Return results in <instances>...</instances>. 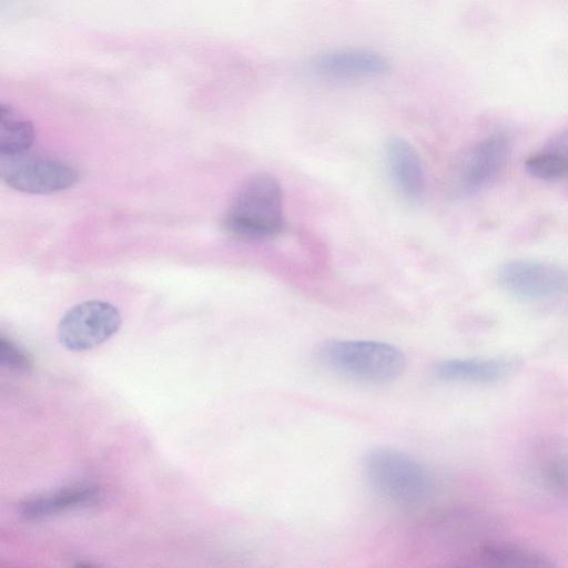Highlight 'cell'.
Returning <instances> with one entry per match:
<instances>
[{"label": "cell", "mask_w": 568, "mask_h": 568, "mask_svg": "<svg viewBox=\"0 0 568 568\" xmlns=\"http://www.w3.org/2000/svg\"><path fill=\"white\" fill-rule=\"evenodd\" d=\"M362 466L371 489L396 507L418 508L432 494L433 478L426 466L399 449L373 447L365 453Z\"/></svg>", "instance_id": "obj_1"}, {"label": "cell", "mask_w": 568, "mask_h": 568, "mask_svg": "<svg viewBox=\"0 0 568 568\" xmlns=\"http://www.w3.org/2000/svg\"><path fill=\"white\" fill-rule=\"evenodd\" d=\"M317 357L334 374L374 386L396 381L407 364L399 348L378 341H326L318 347Z\"/></svg>", "instance_id": "obj_2"}, {"label": "cell", "mask_w": 568, "mask_h": 568, "mask_svg": "<svg viewBox=\"0 0 568 568\" xmlns=\"http://www.w3.org/2000/svg\"><path fill=\"white\" fill-rule=\"evenodd\" d=\"M223 224L231 235L247 241L278 234L284 227V199L278 181L267 173L245 180L236 191Z\"/></svg>", "instance_id": "obj_3"}, {"label": "cell", "mask_w": 568, "mask_h": 568, "mask_svg": "<svg viewBox=\"0 0 568 568\" xmlns=\"http://www.w3.org/2000/svg\"><path fill=\"white\" fill-rule=\"evenodd\" d=\"M121 326V314L111 303L91 300L71 307L61 317L57 335L72 352L92 349L111 338Z\"/></svg>", "instance_id": "obj_4"}, {"label": "cell", "mask_w": 568, "mask_h": 568, "mask_svg": "<svg viewBox=\"0 0 568 568\" xmlns=\"http://www.w3.org/2000/svg\"><path fill=\"white\" fill-rule=\"evenodd\" d=\"M1 178L16 191L29 194H50L73 186L78 171L68 163L43 156L1 158Z\"/></svg>", "instance_id": "obj_5"}, {"label": "cell", "mask_w": 568, "mask_h": 568, "mask_svg": "<svg viewBox=\"0 0 568 568\" xmlns=\"http://www.w3.org/2000/svg\"><path fill=\"white\" fill-rule=\"evenodd\" d=\"M497 278L507 293L526 301L549 300L568 293V270L550 262L514 260L501 265Z\"/></svg>", "instance_id": "obj_6"}, {"label": "cell", "mask_w": 568, "mask_h": 568, "mask_svg": "<svg viewBox=\"0 0 568 568\" xmlns=\"http://www.w3.org/2000/svg\"><path fill=\"white\" fill-rule=\"evenodd\" d=\"M509 148L508 138L503 133H493L477 142L458 170V191L469 195L485 189L505 165Z\"/></svg>", "instance_id": "obj_7"}, {"label": "cell", "mask_w": 568, "mask_h": 568, "mask_svg": "<svg viewBox=\"0 0 568 568\" xmlns=\"http://www.w3.org/2000/svg\"><path fill=\"white\" fill-rule=\"evenodd\" d=\"M312 70L332 81H353L376 78L389 70L388 60L368 49H336L317 55Z\"/></svg>", "instance_id": "obj_8"}, {"label": "cell", "mask_w": 568, "mask_h": 568, "mask_svg": "<svg viewBox=\"0 0 568 568\" xmlns=\"http://www.w3.org/2000/svg\"><path fill=\"white\" fill-rule=\"evenodd\" d=\"M515 363L505 358H450L437 362L433 375L447 383L490 384L505 379Z\"/></svg>", "instance_id": "obj_9"}, {"label": "cell", "mask_w": 568, "mask_h": 568, "mask_svg": "<svg viewBox=\"0 0 568 568\" xmlns=\"http://www.w3.org/2000/svg\"><path fill=\"white\" fill-rule=\"evenodd\" d=\"M389 174L398 191L409 200H418L425 191V172L416 150L404 139L393 138L386 145Z\"/></svg>", "instance_id": "obj_10"}, {"label": "cell", "mask_w": 568, "mask_h": 568, "mask_svg": "<svg viewBox=\"0 0 568 568\" xmlns=\"http://www.w3.org/2000/svg\"><path fill=\"white\" fill-rule=\"evenodd\" d=\"M98 498V490L88 485L63 487L20 504V514L29 520L43 519L70 509L88 506Z\"/></svg>", "instance_id": "obj_11"}, {"label": "cell", "mask_w": 568, "mask_h": 568, "mask_svg": "<svg viewBox=\"0 0 568 568\" xmlns=\"http://www.w3.org/2000/svg\"><path fill=\"white\" fill-rule=\"evenodd\" d=\"M36 140V130L30 120L12 105L0 106V154L11 158L24 154Z\"/></svg>", "instance_id": "obj_12"}, {"label": "cell", "mask_w": 568, "mask_h": 568, "mask_svg": "<svg viewBox=\"0 0 568 568\" xmlns=\"http://www.w3.org/2000/svg\"><path fill=\"white\" fill-rule=\"evenodd\" d=\"M480 566L491 567H538L549 562L539 554L513 545H486L471 557Z\"/></svg>", "instance_id": "obj_13"}, {"label": "cell", "mask_w": 568, "mask_h": 568, "mask_svg": "<svg viewBox=\"0 0 568 568\" xmlns=\"http://www.w3.org/2000/svg\"><path fill=\"white\" fill-rule=\"evenodd\" d=\"M526 171L541 181L568 179V144L545 148L525 161Z\"/></svg>", "instance_id": "obj_14"}, {"label": "cell", "mask_w": 568, "mask_h": 568, "mask_svg": "<svg viewBox=\"0 0 568 568\" xmlns=\"http://www.w3.org/2000/svg\"><path fill=\"white\" fill-rule=\"evenodd\" d=\"M0 364L16 373H24L32 367L29 354L4 335L0 337Z\"/></svg>", "instance_id": "obj_15"}, {"label": "cell", "mask_w": 568, "mask_h": 568, "mask_svg": "<svg viewBox=\"0 0 568 568\" xmlns=\"http://www.w3.org/2000/svg\"><path fill=\"white\" fill-rule=\"evenodd\" d=\"M542 475L552 490L568 497V458L560 456L550 458L544 465Z\"/></svg>", "instance_id": "obj_16"}]
</instances>
